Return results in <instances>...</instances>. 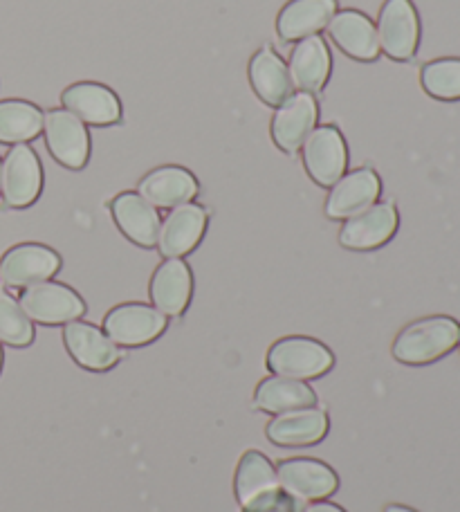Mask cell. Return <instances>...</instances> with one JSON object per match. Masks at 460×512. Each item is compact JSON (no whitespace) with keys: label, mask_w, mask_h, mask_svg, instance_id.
<instances>
[{"label":"cell","mask_w":460,"mask_h":512,"mask_svg":"<svg viewBox=\"0 0 460 512\" xmlns=\"http://www.w3.org/2000/svg\"><path fill=\"white\" fill-rule=\"evenodd\" d=\"M460 340V324L454 317L434 315L404 326L393 342V358L407 367H427L447 358Z\"/></svg>","instance_id":"6da1fadb"},{"label":"cell","mask_w":460,"mask_h":512,"mask_svg":"<svg viewBox=\"0 0 460 512\" xmlns=\"http://www.w3.org/2000/svg\"><path fill=\"white\" fill-rule=\"evenodd\" d=\"M268 369L274 376L294 378V380H315L326 376L333 369L335 355L326 344L312 337H283V340L274 342L265 358Z\"/></svg>","instance_id":"7a4b0ae2"},{"label":"cell","mask_w":460,"mask_h":512,"mask_svg":"<svg viewBox=\"0 0 460 512\" xmlns=\"http://www.w3.org/2000/svg\"><path fill=\"white\" fill-rule=\"evenodd\" d=\"M380 52L393 61H411L420 48V16L411 0H386L377 16Z\"/></svg>","instance_id":"3957f363"},{"label":"cell","mask_w":460,"mask_h":512,"mask_svg":"<svg viewBox=\"0 0 460 512\" xmlns=\"http://www.w3.org/2000/svg\"><path fill=\"white\" fill-rule=\"evenodd\" d=\"M43 191V167L30 144H14L0 167V196L12 209H27Z\"/></svg>","instance_id":"277c9868"},{"label":"cell","mask_w":460,"mask_h":512,"mask_svg":"<svg viewBox=\"0 0 460 512\" xmlns=\"http://www.w3.org/2000/svg\"><path fill=\"white\" fill-rule=\"evenodd\" d=\"M18 304L25 315L43 326H66L86 315V301L66 283L43 281L25 288Z\"/></svg>","instance_id":"5b68a950"},{"label":"cell","mask_w":460,"mask_h":512,"mask_svg":"<svg viewBox=\"0 0 460 512\" xmlns=\"http://www.w3.org/2000/svg\"><path fill=\"white\" fill-rule=\"evenodd\" d=\"M276 479L281 490L297 504H312L335 495L339 488L337 472L328 463L308 456H294L276 465Z\"/></svg>","instance_id":"8992f818"},{"label":"cell","mask_w":460,"mask_h":512,"mask_svg":"<svg viewBox=\"0 0 460 512\" xmlns=\"http://www.w3.org/2000/svg\"><path fill=\"white\" fill-rule=\"evenodd\" d=\"M303 167L319 187L330 189L348 169V146L337 126H317L303 142Z\"/></svg>","instance_id":"52a82bcc"},{"label":"cell","mask_w":460,"mask_h":512,"mask_svg":"<svg viewBox=\"0 0 460 512\" xmlns=\"http://www.w3.org/2000/svg\"><path fill=\"white\" fill-rule=\"evenodd\" d=\"M43 135L50 155L61 167L70 171L86 167L90 158L88 128L66 108H54V111L43 113Z\"/></svg>","instance_id":"ba28073f"},{"label":"cell","mask_w":460,"mask_h":512,"mask_svg":"<svg viewBox=\"0 0 460 512\" xmlns=\"http://www.w3.org/2000/svg\"><path fill=\"white\" fill-rule=\"evenodd\" d=\"M61 270V256L48 245L21 243L0 259V283L12 290H25L34 283L50 281Z\"/></svg>","instance_id":"9c48e42d"},{"label":"cell","mask_w":460,"mask_h":512,"mask_svg":"<svg viewBox=\"0 0 460 512\" xmlns=\"http://www.w3.org/2000/svg\"><path fill=\"white\" fill-rule=\"evenodd\" d=\"M167 315L158 308L146 304H122L115 306L104 317V333L117 346L137 349L158 340L167 331Z\"/></svg>","instance_id":"30bf717a"},{"label":"cell","mask_w":460,"mask_h":512,"mask_svg":"<svg viewBox=\"0 0 460 512\" xmlns=\"http://www.w3.org/2000/svg\"><path fill=\"white\" fill-rule=\"evenodd\" d=\"M400 227V214L393 200L375 203L364 212L355 214L339 230V243L346 250L371 252L389 243Z\"/></svg>","instance_id":"8fae6325"},{"label":"cell","mask_w":460,"mask_h":512,"mask_svg":"<svg viewBox=\"0 0 460 512\" xmlns=\"http://www.w3.org/2000/svg\"><path fill=\"white\" fill-rule=\"evenodd\" d=\"M382 196V180L373 169L362 167L344 173L326 198V216L333 221H348L355 214L364 212Z\"/></svg>","instance_id":"7c38bea8"},{"label":"cell","mask_w":460,"mask_h":512,"mask_svg":"<svg viewBox=\"0 0 460 512\" xmlns=\"http://www.w3.org/2000/svg\"><path fill=\"white\" fill-rule=\"evenodd\" d=\"M207 218V209L196 203L171 209L158 236V250L164 259H182L196 250L207 232Z\"/></svg>","instance_id":"4fadbf2b"},{"label":"cell","mask_w":460,"mask_h":512,"mask_svg":"<svg viewBox=\"0 0 460 512\" xmlns=\"http://www.w3.org/2000/svg\"><path fill=\"white\" fill-rule=\"evenodd\" d=\"M319 106L315 95L297 93L276 108L272 117V140L283 153L294 155L301 151L306 137L315 131Z\"/></svg>","instance_id":"5bb4252c"},{"label":"cell","mask_w":460,"mask_h":512,"mask_svg":"<svg viewBox=\"0 0 460 512\" xmlns=\"http://www.w3.org/2000/svg\"><path fill=\"white\" fill-rule=\"evenodd\" d=\"M63 344H66L72 360H75L81 369L88 371L113 369L124 355L101 328L88 322H79V319L77 322L66 324V328H63Z\"/></svg>","instance_id":"9a60e30c"},{"label":"cell","mask_w":460,"mask_h":512,"mask_svg":"<svg viewBox=\"0 0 460 512\" xmlns=\"http://www.w3.org/2000/svg\"><path fill=\"white\" fill-rule=\"evenodd\" d=\"M61 104L84 124L110 126L122 120V102L104 84L95 81H81L63 90Z\"/></svg>","instance_id":"2e32d148"},{"label":"cell","mask_w":460,"mask_h":512,"mask_svg":"<svg viewBox=\"0 0 460 512\" xmlns=\"http://www.w3.org/2000/svg\"><path fill=\"white\" fill-rule=\"evenodd\" d=\"M110 214H113V221L119 227L128 241L140 245V248L151 250L158 245L160 236V214L151 203L135 194V191H124L113 198L110 203Z\"/></svg>","instance_id":"e0dca14e"},{"label":"cell","mask_w":460,"mask_h":512,"mask_svg":"<svg viewBox=\"0 0 460 512\" xmlns=\"http://www.w3.org/2000/svg\"><path fill=\"white\" fill-rule=\"evenodd\" d=\"M330 41H333L346 57L371 63L380 57L377 30L371 18L357 9H342L326 25Z\"/></svg>","instance_id":"ac0fdd59"},{"label":"cell","mask_w":460,"mask_h":512,"mask_svg":"<svg viewBox=\"0 0 460 512\" xmlns=\"http://www.w3.org/2000/svg\"><path fill=\"white\" fill-rule=\"evenodd\" d=\"M288 70L292 86L299 88V93H321L333 72V57H330L326 41L319 34L297 41L290 52Z\"/></svg>","instance_id":"d6986e66"},{"label":"cell","mask_w":460,"mask_h":512,"mask_svg":"<svg viewBox=\"0 0 460 512\" xmlns=\"http://www.w3.org/2000/svg\"><path fill=\"white\" fill-rule=\"evenodd\" d=\"M330 420L326 409L321 407H306V409H294L285 411V414L274 416L265 434H268L274 445L281 447H308L321 443L328 436Z\"/></svg>","instance_id":"ffe728a7"},{"label":"cell","mask_w":460,"mask_h":512,"mask_svg":"<svg viewBox=\"0 0 460 512\" xmlns=\"http://www.w3.org/2000/svg\"><path fill=\"white\" fill-rule=\"evenodd\" d=\"M149 295L162 315L180 317L191 304L193 274L182 259H167L153 272Z\"/></svg>","instance_id":"44dd1931"},{"label":"cell","mask_w":460,"mask_h":512,"mask_svg":"<svg viewBox=\"0 0 460 512\" xmlns=\"http://www.w3.org/2000/svg\"><path fill=\"white\" fill-rule=\"evenodd\" d=\"M196 176L184 167H160L140 180V196L155 209H176L198 196Z\"/></svg>","instance_id":"7402d4cb"},{"label":"cell","mask_w":460,"mask_h":512,"mask_svg":"<svg viewBox=\"0 0 460 512\" xmlns=\"http://www.w3.org/2000/svg\"><path fill=\"white\" fill-rule=\"evenodd\" d=\"M234 492L243 510L281 495L283 490L279 486V479H276V468L268 456L259 450H250L241 456L234 477Z\"/></svg>","instance_id":"603a6c76"},{"label":"cell","mask_w":460,"mask_h":512,"mask_svg":"<svg viewBox=\"0 0 460 512\" xmlns=\"http://www.w3.org/2000/svg\"><path fill=\"white\" fill-rule=\"evenodd\" d=\"M247 75H250V84L256 97H259L265 106L279 108L294 95L288 63H285L270 45H265V48L254 54L250 68H247Z\"/></svg>","instance_id":"cb8c5ba5"},{"label":"cell","mask_w":460,"mask_h":512,"mask_svg":"<svg viewBox=\"0 0 460 512\" xmlns=\"http://www.w3.org/2000/svg\"><path fill=\"white\" fill-rule=\"evenodd\" d=\"M337 14V0H290L276 16L281 41L294 43L319 34Z\"/></svg>","instance_id":"d4e9b609"},{"label":"cell","mask_w":460,"mask_h":512,"mask_svg":"<svg viewBox=\"0 0 460 512\" xmlns=\"http://www.w3.org/2000/svg\"><path fill=\"white\" fill-rule=\"evenodd\" d=\"M254 405L265 414L279 416L285 411L317 405V393L310 384H306V380L272 376L259 382V387L254 391Z\"/></svg>","instance_id":"484cf974"},{"label":"cell","mask_w":460,"mask_h":512,"mask_svg":"<svg viewBox=\"0 0 460 512\" xmlns=\"http://www.w3.org/2000/svg\"><path fill=\"white\" fill-rule=\"evenodd\" d=\"M43 133V111L23 99L0 102V144H27Z\"/></svg>","instance_id":"4316f807"},{"label":"cell","mask_w":460,"mask_h":512,"mask_svg":"<svg viewBox=\"0 0 460 512\" xmlns=\"http://www.w3.org/2000/svg\"><path fill=\"white\" fill-rule=\"evenodd\" d=\"M420 84L438 102H460V59L445 57L425 63Z\"/></svg>","instance_id":"83f0119b"},{"label":"cell","mask_w":460,"mask_h":512,"mask_svg":"<svg viewBox=\"0 0 460 512\" xmlns=\"http://www.w3.org/2000/svg\"><path fill=\"white\" fill-rule=\"evenodd\" d=\"M34 335L32 319L25 315L21 304L9 292L0 290V342L25 349L34 342Z\"/></svg>","instance_id":"f1b7e54d"},{"label":"cell","mask_w":460,"mask_h":512,"mask_svg":"<svg viewBox=\"0 0 460 512\" xmlns=\"http://www.w3.org/2000/svg\"><path fill=\"white\" fill-rule=\"evenodd\" d=\"M299 510H301V504H297V501L290 499L285 492H281V495H276L268 501H263V504H256L243 512H299Z\"/></svg>","instance_id":"f546056e"},{"label":"cell","mask_w":460,"mask_h":512,"mask_svg":"<svg viewBox=\"0 0 460 512\" xmlns=\"http://www.w3.org/2000/svg\"><path fill=\"white\" fill-rule=\"evenodd\" d=\"M299 512H346V510L324 499V501H312V504H301Z\"/></svg>","instance_id":"4dcf8cb0"},{"label":"cell","mask_w":460,"mask_h":512,"mask_svg":"<svg viewBox=\"0 0 460 512\" xmlns=\"http://www.w3.org/2000/svg\"><path fill=\"white\" fill-rule=\"evenodd\" d=\"M384 512H418V510H413L409 506H402V504H391V506L384 508Z\"/></svg>","instance_id":"1f68e13d"},{"label":"cell","mask_w":460,"mask_h":512,"mask_svg":"<svg viewBox=\"0 0 460 512\" xmlns=\"http://www.w3.org/2000/svg\"><path fill=\"white\" fill-rule=\"evenodd\" d=\"M0 371H3V346H0Z\"/></svg>","instance_id":"d6a6232c"},{"label":"cell","mask_w":460,"mask_h":512,"mask_svg":"<svg viewBox=\"0 0 460 512\" xmlns=\"http://www.w3.org/2000/svg\"><path fill=\"white\" fill-rule=\"evenodd\" d=\"M0 167H3V162H0Z\"/></svg>","instance_id":"836d02e7"},{"label":"cell","mask_w":460,"mask_h":512,"mask_svg":"<svg viewBox=\"0 0 460 512\" xmlns=\"http://www.w3.org/2000/svg\"><path fill=\"white\" fill-rule=\"evenodd\" d=\"M458 346H460V340H458Z\"/></svg>","instance_id":"e575fe53"}]
</instances>
